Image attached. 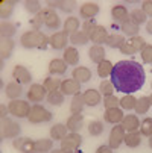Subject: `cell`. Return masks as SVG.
I'll use <instances>...</instances> for the list:
<instances>
[{
  "label": "cell",
  "mask_w": 152,
  "mask_h": 153,
  "mask_svg": "<svg viewBox=\"0 0 152 153\" xmlns=\"http://www.w3.org/2000/svg\"><path fill=\"white\" fill-rule=\"evenodd\" d=\"M111 82L116 91L126 96L139 91L145 83V70L136 61H120L114 65L111 73Z\"/></svg>",
  "instance_id": "cell-1"
},
{
  "label": "cell",
  "mask_w": 152,
  "mask_h": 153,
  "mask_svg": "<svg viewBox=\"0 0 152 153\" xmlns=\"http://www.w3.org/2000/svg\"><path fill=\"white\" fill-rule=\"evenodd\" d=\"M20 44L26 49H46L49 38L40 30H28L20 36Z\"/></svg>",
  "instance_id": "cell-2"
},
{
  "label": "cell",
  "mask_w": 152,
  "mask_h": 153,
  "mask_svg": "<svg viewBox=\"0 0 152 153\" xmlns=\"http://www.w3.org/2000/svg\"><path fill=\"white\" fill-rule=\"evenodd\" d=\"M28 120L34 124H38V123H46V121H50L52 120V112L47 111L44 106L41 105H34L31 108V112L28 115Z\"/></svg>",
  "instance_id": "cell-3"
},
{
  "label": "cell",
  "mask_w": 152,
  "mask_h": 153,
  "mask_svg": "<svg viewBox=\"0 0 152 153\" xmlns=\"http://www.w3.org/2000/svg\"><path fill=\"white\" fill-rule=\"evenodd\" d=\"M31 105L26 102V100H11L9 105H8V109H9V112L14 115V117H18V118H28L29 112H31Z\"/></svg>",
  "instance_id": "cell-4"
},
{
  "label": "cell",
  "mask_w": 152,
  "mask_h": 153,
  "mask_svg": "<svg viewBox=\"0 0 152 153\" xmlns=\"http://www.w3.org/2000/svg\"><path fill=\"white\" fill-rule=\"evenodd\" d=\"M20 132H21V127L17 121L8 117L2 120V138H18Z\"/></svg>",
  "instance_id": "cell-5"
},
{
  "label": "cell",
  "mask_w": 152,
  "mask_h": 153,
  "mask_svg": "<svg viewBox=\"0 0 152 153\" xmlns=\"http://www.w3.org/2000/svg\"><path fill=\"white\" fill-rule=\"evenodd\" d=\"M126 130L123 129L122 124H114V127L111 129L110 137H108V146H110L113 150L119 149L122 143H125V137H126Z\"/></svg>",
  "instance_id": "cell-6"
},
{
  "label": "cell",
  "mask_w": 152,
  "mask_h": 153,
  "mask_svg": "<svg viewBox=\"0 0 152 153\" xmlns=\"http://www.w3.org/2000/svg\"><path fill=\"white\" fill-rule=\"evenodd\" d=\"M81 144H82V137L78 132H70L61 141V150L62 152H75L76 149H79Z\"/></svg>",
  "instance_id": "cell-7"
},
{
  "label": "cell",
  "mask_w": 152,
  "mask_h": 153,
  "mask_svg": "<svg viewBox=\"0 0 152 153\" xmlns=\"http://www.w3.org/2000/svg\"><path fill=\"white\" fill-rule=\"evenodd\" d=\"M41 15L44 18V25L47 29H52V30H56L59 26H61V20L58 17V14L55 12V9L52 8H46L41 11Z\"/></svg>",
  "instance_id": "cell-8"
},
{
  "label": "cell",
  "mask_w": 152,
  "mask_h": 153,
  "mask_svg": "<svg viewBox=\"0 0 152 153\" xmlns=\"http://www.w3.org/2000/svg\"><path fill=\"white\" fill-rule=\"evenodd\" d=\"M12 147L21 153H32V152H35V141H32L31 138H26V137H18V138H14Z\"/></svg>",
  "instance_id": "cell-9"
},
{
  "label": "cell",
  "mask_w": 152,
  "mask_h": 153,
  "mask_svg": "<svg viewBox=\"0 0 152 153\" xmlns=\"http://www.w3.org/2000/svg\"><path fill=\"white\" fill-rule=\"evenodd\" d=\"M46 88L44 85H40V83H32L31 88L28 90V99L34 103H40L46 99Z\"/></svg>",
  "instance_id": "cell-10"
},
{
  "label": "cell",
  "mask_w": 152,
  "mask_h": 153,
  "mask_svg": "<svg viewBox=\"0 0 152 153\" xmlns=\"http://www.w3.org/2000/svg\"><path fill=\"white\" fill-rule=\"evenodd\" d=\"M59 90L64 96H76L81 91V83L75 79H64Z\"/></svg>",
  "instance_id": "cell-11"
},
{
  "label": "cell",
  "mask_w": 152,
  "mask_h": 153,
  "mask_svg": "<svg viewBox=\"0 0 152 153\" xmlns=\"http://www.w3.org/2000/svg\"><path fill=\"white\" fill-rule=\"evenodd\" d=\"M49 44L55 50H66L67 49V33L66 32H53V35L49 38Z\"/></svg>",
  "instance_id": "cell-12"
},
{
  "label": "cell",
  "mask_w": 152,
  "mask_h": 153,
  "mask_svg": "<svg viewBox=\"0 0 152 153\" xmlns=\"http://www.w3.org/2000/svg\"><path fill=\"white\" fill-rule=\"evenodd\" d=\"M12 77L18 82V83H31L32 80V74L31 71L25 67V65H15L14 70H12Z\"/></svg>",
  "instance_id": "cell-13"
},
{
  "label": "cell",
  "mask_w": 152,
  "mask_h": 153,
  "mask_svg": "<svg viewBox=\"0 0 152 153\" xmlns=\"http://www.w3.org/2000/svg\"><path fill=\"white\" fill-rule=\"evenodd\" d=\"M88 36H90V39L94 42L96 46H99V44H103V42H106L108 32H106V29H105L103 26L97 25V26L88 33Z\"/></svg>",
  "instance_id": "cell-14"
},
{
  "label": "cell",
  "mask_w": 152,
  "mask_h": 153,
  "mask_svg": "<svg viewBox=\"0 0 152 153\" xmlns=\"http://www.w3.org/2000/svg\"><path fill=\"white\" fill-rule=\"evenodd\" d=\"M123 111L120 108H111V109H106L105 114H103V120L106 123H111V124H117V123H122L123 120Z\"/></svg>",
  "instance_id": "cell-15"
},
{
  "label": "cell",
  "mask_w": 152,
  "mask_h": 153,
  "mask_svg": "<svg viewBox=\"0 0 152 153\" xmlns=\"http://www.w3.org/2000/svg\"><path fill=\"white\" fill-rule=\"evenodd\" d=\"M5 93L11 100H17V99H20L21 94H23V86H21V83H18L17 80H12L6 85Z\"/></svg>",
  "instance_id": "cell-16"
},
{
  "label": "cell",
  "mask_w": 152,
  "mask_h": 153,
  "mask_svg": "<svg viewBox=\"0 0 152 153\" xmlns=\"http://www.w3.org/2000/svg\"><path fill=\"white\" fill-rule=\"evenodd\" d=\"M122 126H123L125 130H128V134H129V132H137V129L140 127L139 117H137V115H133V114L125 115L123 120H122Z\"/></svg>",
  "instance_id": "cell-17"
},
{
  "label": "cell",
  "mask_w": 152,
  "mask_h": 153,
  "mask_svg": "<svg viewBox=\"0 0 152 153\" xmlns=\"http://www.w3.org/2000/svg\"><path fill=\"white\" fill-rule=\"evenodd\" d=\"M67 126L66 124H61V123H56L50 127V138L55 140V141H62L69 134H67Z\"/></svg>",
  "instance_id": "cell-18"
},
{
  "label": "cell",
  "mask_w": 152,
  "mask_h": 153,
  "mask_svg": "<svg viewBox=\"0 0 152 153\" xmlns=\"http://www.w3.org/2000/svg\"><path fill=\"white\" fill-rule=\"evenodd\" d=\"M120 29H122V32L125 33V35H128V36H137V33H139V30H140V26L137 25V23H134V21L131 20V18H126L123 23L120 25Z\"/></svg>",
  "instance_id": "cell-19"
},
{
  "label": "cell",
  "mask_w": 152,
  "mask_h": 153,
  "mask_svg": "<svg viewBox=\"0 0 152 153\" xmlns=\"http://www.w3.org/2000/svg\"><path fill=\"white\" fill-rule=\"evenodd\" d=\"M72 76H73V79L78 80L79 83H85V82H90V80H91V76H93V74H91L90 68H87V67H76V68L73 70Z\"/></svg>",
  "instance_id": "cell-20"
},
{
  "label": "cell",
  "mask_w": 152,
  "mask_h": 153,
  "mask_svg": "<svg viewBox=\"0 0 152 153\" xmlns=\"http://www.w3.org/2000/svg\"><path fill=\"white\" fill-rule=\"evenodd\" d=\"M97 12H99V6H97L96 3H91V2L84 3V5L81 6V9H79V15H81L82 18H85V20L93 18Z\"/></svg>",
  "instance_id": "cell-21"
},
{
  "label": "cell",
  "mask_w": 152,
  "mask_h": 153,
  "mask_svg": "<svg viewBox=\"0 0 152 153\" xmlns=\"http://www.w3.org/2000/svg\"><path fill=\"white\" fill-rule=\"evenodd\" d=\"M67 129L70 130V132H78V130L82 129L84 126V117L81 114H72L67 120Z\"/></svg>",
  "instance_id": "cell-22"
},
{
  "label": "cell",
  "mask_w": 152,
  "mask_h": 153,
  "mask_svg": "<svg viewBox=\"0 0 152 153\" xmlns=\"http://www.w3.org/2000/svg\"><path fill=\"white\" fill-rule=\"evenodd\" d=\"M67 71V64L64 62V59H52L49 64V73L50 74H64Z\"/></svg>",
  "instance_id": "cell-23"
},
{
  "label": "cell",
  "mask_w": 152,
  "mask_h": 153,
  "mask_svg": "<svg viewBox=\"0 0 152 153\" xmlns=\"http://www.w3.org/2000/svg\"><path fill=\"white\" fill-rule=\"evenodd\" d=\"M82 96H84L85 105H88V106H97L100 103V93L97 90L90 88V90H87Z\"/></svg>",
  "instance_id": "cell-24"
},
{
  "label": "cell",
  "mask_w": 152,
  "mask_h": 153,
  "mask_svg": "<svg viewBox=\"0 0 152 153\" xmlns=\"http://www.w3.org/2000/svg\"><path fill=\"white\" fill-rule=\"evenodd\" d=\"M88 56H90V61L91 62H96L97 65L105 61V49L102 46H91V49L88 50Z\"/></svg>",
  "instance_id": "cell-25"
},
{
  "label": "cell",
  "mask_w": 152,
  "mask_h": 153,
  "mask_svg": "<svg viewBox=\"0 0 152 153\" xmlns=\"http://www.w3.org/2000/svg\"><path fill=\"white\" fill-rule=\"evenodd\" d=\"M17 32V27L15 25H12L11 21H3L2 25H0V35H2L3 39H11Z\"/></svg>",
  "instance_id": "cell-26"
},
{
  "label": "cell",
  "mask_w": 152,
  "mask_h": 153,
  "mask_svg": "<svg viewBox=\"0 0 152 153\" xmlns=\"http://www.w3.org/2000/svg\"><path fill=\"white\" fill-rule=\"evenodd\" d=\"M64 62L67 65H76L78 61H79V53L76 50V47H67L64 50Z\"/></svg>",
  "instance_id": "cell-27"
},
{
  "label": "cell",
  "mask_w": 152,
  "mask_h": 153,
  "mask_svg": "<svg viewBox=\"0 0 152 153\" xmlns=\"http://www.w3.org/2000/svg\"><path fill=\"white\" fill-rule=\"evenodd\" d=\"M53 150V141L49 138H41L35 141V152L37 153H47Z\"/></svg>",
  "instance_id": "cell-28"
},
{
  "label": "cell",
  "mask_w": 152,
  "mask_h": 153,
  "mask_svg": "<svg viewBox=\"0 0 152 153\" xmlns=\"http://www.w3.org/2000/svg\"><path fill=\"white\" fill-rule=\"evenodd\" d=\"M111 15L116 21H120V23H123V21L129 17L128 15V9L123 6V5H116L111 8Z\"/></svg>",
  "instance_id": "cell-29"
},
{
  "label": "cell",
  "mask_w": 152,
  "mask_h": 153,
  "mask_svg": "<svg viewBox=\"0 0 152 153\" xmlns=\"http://www.w3.org/2000/svg\"><path fill=\"white\" fill-rule=\"evenodd\" d=\"M105 44H108L111 49H120L125 44V36L120 33H111V35H108Z\"/></svg>",
  "instance_id": "cell-30"
},
{
  "label": "cell",
  "mask_w": 152,
  "mask_h": 153,
  "mask_svg": "<svg viewBox=\"0 0 152 153\" xmlns=\"http://www.w3.org/2000/svg\"><path fill=\"white\" fill-rule=\"evenodd\" d=\"M17 3L12 2V0H3L2 3H0V17H2L3 20H8L14 11V6Z\"/></svg>",
  "instance_id": "cell-31"
},
{
  "label": "cell",
  "mask_w": 152,
  "mask_h": 153,
  "mask_svg": "<svg viewBox=\"0 0 152 153\" xmlns=\"http://www.w3.org/2000/svg\"><path fill=\"white\" fill-rule=\"evenodd\" d=\"M15 47V42L14 39H3L2 41V46H0V55H2V59H8L11 58V53Z\"/></svg>",
  "instance_id": "cell-32"
},
{
  "label": "cell",
  "mask_w": 152,
  "mask_h": 153,
  "mask_svg": "<svg viewBox=\"0 0 152 153\" xmlns=\"http://www.w3.org/2000/svg\"><path fill=\"white\" fill-rule=\"evenodd\" d=\"M85 106V102H84V96L82 94H76L73 96V100L70 103V112L72 114H81L82 109Z\"/></svg>",
  "instance_id": "cell-33"
},
{
  "label": "cell",
  "mask_w": 152,
  "mask_h": 153,
  "mask_svg": "<svg viewBox=\"0 0 152 153\" xmlns=\"http://www.w3.org/2000/svg\"><path fill=\"white\" fill-rule=\"evenodd\" d=\"M88 39H90L88 33L84 32V30H78V32L72 33V36H70V42L75 46H84L88 42Z\"/></svg>",
  "instance_id": "cell-34"
},
{
  "label": "cell",
  "mask_w": 152,
  "mask_h": 153,
  "mask_svg": "<svg viewBox=\"0 0 152 153\" xmlns=\"http://www.w3.org/2000/svg\"><path fill=\"white\" fill-rule=\"evenodd\" d=\"M79 25L81 21L76 17H69L66 21H64V32L66 33H75L79 30Z\"/></svg>",
  "instance_id": "cell-35"
},
{
  "label": "cell",
  "mask_w": 152,
  "mask_h": 153,
  "mask_svg": "<svg viewBox=\"0 0 152 153\" xmlns=\"http://www.w3.org/2000/svg\"><path fill=\"white\" fill-rule=\"evenodd\" d=\"M113 68H114V65L110 62V61H102L99 65H97V74L102 77V79H105V77H108V76H111V73H113Z\"/></svg>",
  "instance_id": "cell-36"
},
{
  "label": "cell",
  "mask_w": 152,
  "mask_h": 153,
  "mask_svg": "<svg viewBox=\"0 0 152 153\" xmlns=\"http://www.w3.org/2000/svg\"><path fill=\"white\" fill-rule=\"evenodd\" d=\"M140 143H142V134H140V132H129V134L125 137V144H126L128 147H131V149L139 147Z\"/></svg>",
  "instance_id": "cell-37"
},
{
  "label": "cell",
  "mask_w": 152,
  "mask_h": 153,
  "mask_svg": "<svg viewBox=\"0 0 152 153\" xmlns=\"http://www.w3.org/2000/svg\"><path fill=\"white\" fill-rule=\"evenodd\" d=\"M129 18H131L134 23H137L139 26L143 25V23H148V15L143 12V9H139V8H136V9L131 11V14H129Z\"/></svg>",
  "instance_id": "cell-38"
},
{
  "label": "cell",
  "mask_w": 152,
  "mask_h": 153,
  "mask_svg": "<svg viewBox=\"0 0 152 153\" xmlns=\"http://www.w3.org/2000/svg\"><path fill=\"white\" fill-rule=\"evenodd\" d=\"M149 108H151V100H149V97H140V99H137V103H136V112L137 114H146L148 111H149Z\"/></svg>",
  "instance_id": "cell-39"
},
{
  "label": "cell",
  "mask_w": 152,
  "mask_h": 153,
  "mask_svg": "<svg viewBox=\"0 0 152 153\" xmlns=\"http://www.w3.org/2000/svg\"><path fill=\"white\" fill-rule=\"evenodd\" d=\"M47 5L53 9V8H61L62 11L66 12H72L75 8H76V3L75 2H52V0H49Z\"/></svg>",
  "instance_id": "cell-40"
},
{
  "label": "cell",
  "mask_w": 152,
  "mask_h": 153,
  "mask_svg": "<svg viewBox=\"0 0 152 153\" xmlns=\"http://www.w3.org/2000/svg\"><path fill=\"white\" fill-rule=\"evenodd\" d=\"M61 83H62V80H59V79H56V77H46L44 79V88L49 91V93H53V91H58L59 88H61Z\"/></svg>",
  "instance_id": "cell-41"
},
{
  "label": "cell",
  "mask_w": 152,
  "mask_h": 153,
  "mask_svg": "<svg viewBox=\"0 0 152 153\" xmlns=\"http://www.w3.org/2000/svg\"><path fill=\"white\" fill-rule=\"evenodd\" d=\"M136 103H137V99L133 96V94H128V96H123L120 99V106L123 109H126V111H129V109H134L136 108Z\"/></svg>",
  "instance_id": "cell-42"
},
{
  "label": "cell",
  "mask_w": 152,
  "mask_h": 153,
  "mask_svg": "<svg viewBox=\"0 0 152 153\" xmlns=\"http://www.w3.org/2000/svg\"><path fill=\"white\" fill-rule=\"evenodd\" d=\"M99 93L103 94L105 97L113 96V93H114V85H113V82H111V80H102L100 85H99Z\"/></svg>",
  "instance_id": "cell-43"
},
{
  "label": "cell",
  "mask_w": 152,
  "mask_h": 153,
  "mask_svg": "<svg viewBox=\"0 0 152 153\" xmlns=\"http://www.w3.org/2000/svg\"><path fill=\"white\" fill-rule=\"evenodd\" d=\"M47 102L53 106H61L64 103V94L61 91H53L47 94Z\"/></svg>",
  "instance_id": "cell-44"
},
{
  "label": "cell",
  "mask_w": 152,
  "mask_h": 153,
  "mask_svg": "<svg viewBox=\"0 0 152 153\" xmlns=\"http://www.w3.org/2000/svg\"><path fill=\"white\" fill-rule=\"evenodd\" d=\"M140 134L143 137H148V138L152 135V118L151 117H146L142 121V124H140Z\"/></svg>",
  "instance_id": "cell-45"
},
{
  "label": "cell",
  "mask_w": 152,
  "mask_h": 153,
  "mask_svg": "<svg viewBox=\"0 0 152 153\" xmlns=\"http://www.w3.org/2000/svg\"><path fill=\"white\" fill-rule=\"evenodd\" d=\"M88 132L91 137H97L103 132V124L100 121H90L88 123Z\"/></svg>",
  "instance_id": "cell-46"
},
{
  "label": "cell",
  "mask_w": 152,
  "mask_h": 153,
  "mask_svg": "<svg viewBox=\"0 0 152 153\" xmlns=\"http://www.w3.org/2000/svg\"><path fill=\"white\" fill-rule=\"evenodd\" d=\"M25 8L31 14H40L43 11L40 2H37V0H28V2H25Z\"/></svg>",
  "instance_id": "cell-47"
},
{
  "label": "cell",
  "mask_w": 152,
  "mask_h": 153,
  "mask_svg": "<svg viewBox=\"0 0 152 153\" xmlns=\"http://www.w3.org/2000/svg\"><path fill=\"white\" fill-rule=\"evenodd\" d=\"M129 42L133 44V47L136 49V52L143 50V49H145V46H146V41H145V38H143V36H140V35L129 38Z\"/></svg>",
  "instance_id": "cell-48"
},
{
  "label": "cell",
  "mask_w": 152,
  "mask_h": 153,
  "mask_svg": "<svg viewBox=\"0 0 152 153\" xmlns=\"http://www.w3.org/2000/svg\"><path fill=\"white\" fill-rule=\"evenodd\" d=\"M103 105H105V108H106V109H111V108H119L120 100H119L116 96H108V97H105V99H103Z\"/></svg>",
  "instance_id": "cell-49"
},
{
  "label": "cell",
  "mask_w": 152,
  "mask_h": 153,
  "mask_svg": "<svg viewBox=\"0 0 152 153\" xmlns=\"http://www.w3.org/2000/svg\"><path fill=\"white\" fill-rule=\"evenodd\" d=\"M142 59L146 64H152V44H146L142 50Z\"/></svg>",
  "instance_id": "cell-50"
},
{
  "label": "cell",
  "mask_w": 152,
  "mask_h": 153,
  "mask_svg": "<svg viewBox=\"0 0 152 153\" xmlns=\"http://www.w3.org/2000/svg\"><path fill=\"white\" fill-rule=\"evenodd\" d=\"M43 23H44V18H43L41 12H40V14H37V15L31 20V26L34 27V30H40V27L43 26Z\"/></svg>",
  "instance_id": "cell-51"
},
{
  "label": "cell",
  "mask_w": 152,
  "mask_h": 153,
  "mask_svg": "<svg viewBox=\"0 0 152 153\" xmlns=\"http://www.w3.org/2000/svg\"><path fill=\"white\" fill-rule=\"evenodd\" d=\"M120 52H122L123 55H134V53H137V52H136V49L133 47V44L129 42V39H128V41H125V44L120 47Z\"/></svg>",
  "instance_id": "cell-52"
},
{
  "label": "cell",
  "mask_w": 152,
  "mask_h": 153,
  "mask_svg": "<svg viewBox=\"0 0 152 153\" xmlns=\"http://www.w3.org/2000/svg\"><path fill=\"white\" fill-rule=\"evenodd\" d=\"M96 26H97V25H96V21H94L93 18L85 20V21H84V25H82V30H84V32H87V33H90Z\"/></svg>",
  "instance_id": "cell-53"
},
{
  "label": "cell",
  "mask_w": 152,
  "mask_h": 153,
  "mask_svg": "<svg viewBox=\"0 0 152 153\" xmlns=\"http://www.w3.org/2000/svg\"><path fill=\"white\" fill-rule=\"evenodd\" d=\"M142 9L146 15L152 17V0H145V2L142 3Z\"/></svg>",
  "instance_id": "cell-54"
},
{
  "label": "cell",
  "mask_w": 152,
  "mask_h": 153,
  "mask_svg": "<svg viewBox=\"0 0 152 153\" xmlns=\"http://www.w3.org/2000/svg\"><path fill=\"white\" fill-rule=\"evenodd\" d=\"M96 153H113V149H111L110 146H100V147L96 150Z\"/></svg>",
  "instance_id": "cell-55"
},
{
  "label": "cell",
  "mask_w": 152,
  "mask_h": 153,
  "mask_svg": "<svg viewBox=\"0 0 152 153\" xmlns=\"http://www.w3.org/2000/svg\"><path fill=\"white\" fill-rule=\"evenodd\" d=\"M8 112H9V109L6 108V105H0V117H2V120L6 118V114Z\"/></svg>",
  "instance_id": "cell-56"
},
{
  "label": "cell",
  "mask_w": 152,
  "mask_h": 153,
  "mask_svg": "<svg viewBox=\"0 0 152 153\" xmlns=\"http://www.w3.org/2000/svg\"><path fill=\"white\" fill-rule=\"evenodd\" d=\"M146 32L149 35H152V20H148V23H146Z\"/></svg>",
  "instance_id": "cell-57"
},
{
  "label": "cell",
  "mask_w": 152,
  "mask_h": 153,
  "mask_svg": "<svg viewBox=\"0 0 152 153\" xmlns=\"http://www.w3.org/2000/svg\"><path fill=\"white\" fill-rule=\"evenodd\" d=\"M50 153H64V152H62L61 149H53V150H52Z\"/></svg>",
  "instance_id": "cell-58"
},
{
  "label": "cell",
  "mask_w": 152,
  "mask_h": 153,
  "mask_svg": "<svg viewBox=\"0 0 152 153\" xmlns=\"http://www.w3.org/2000/svg\"><path fill=\"white\" fill-rule=\"evenodd\" d=\"M149 147H151V149H152V135H151V137H149Z\"/></svg>",
  "instance_id": "cell-59"
},
{
  "label": "cell",
  "mask_w": 152,
  "mask_h": 153,
  "mask_svg": "<svg viewBox=\"0 0 152 153\" xmlns=\"http://www.w3.org/2000/svg\"><path fill=\"white\" fill-rule=\"evenodd\" d=\"M149 100H151V106H152V94H151V97H149Z\"/></svg>",
  "instance_id": "cell-60"
},
{
  "label": "cell",
  "mask_w": 152,
  "mask_h": 153,
  "mask_svg": "<svg viewBox=\"0 0 152 153\" xmlns=\"http://www.w3.org/2000/svg\"><path fill=\"white\" fill-rule=\"evenodd\" d=\"M64 153H75V152H64Z\"/></svg>",
  "instance_id": "cell-61"
},
{
  "label": "cell",
  "mask_w": 152,
  "mask_h": 153,
  "mask_svg": "<svg viewBox=\"0 0 152 153\" xmlns=\"http://www.w3.org/2000/svg\"><path fill=\"white\" fill-rule=\"evenodd\" d=\"M151 86H152V83H151Z\"/></svg>",
  "instance_id": "cell-62"
},
{
  "label": "cell",
  "mask_w": 152,
  "mask_h": 153,
  "mask_svg": "<svg viewBox=\"0 0 152 153\" xmlns=\"http://www.w3.org/2000/svg\"><path fill=\"white\" fill-rule=\"evenodd\" d=\"M32 153H34V152H32Z\"/></svg>",
  "instance_id": "cell-63"
}]
</instances>
